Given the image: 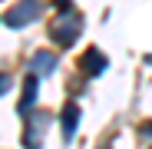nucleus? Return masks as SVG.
Returning a JSON list of instances; mask_svg holds the SVG:
<instances>
[{
    "instance_id": "2",
    "label": "nucleus",
    "mask_w": 152,
    "mask_h": 149,
    "mask_svg": "<svg viewBox=\"0 0 152 149\" xmlns=\"http://www.w3.org/2000/svg\"><path fill=\"white\" fill-rule=\"evenodd\" d=\"M76 37H80V17H60V23L53 27V40L69 46Z\"/></svg>"
},
{
    "instance_id": "4",
    "label": "nucleus",
    "mask_w": 152,
    "mask_h": 149,
    "mask_svg": "<svg viewBox=\"0 0 152 149\" xmlns=\"http://www.w3.org/2000/svg\"><path fill=\"white\" fill-rule=\"evenodd\" d=\"M33 93H37V76H27V86H23V99H20V113L27 116L33 106Z\"/></svg>"
},
{
    "instance_id": "1",
    "label": "nucleus",
    "mask_w": 152,
    "mask_h": 149,
    "mask_svg": "<svg viewBox=\"0 0 152 149\" xmlns=\"http://www.w3.org/2000/svg\"><path fill=\"white\" fill-rule=\"evenodd\" d=\"M40 17V0H20L13 10H7V27H27L30 20Z\"/></svg>"
},
{
    "instance_id": "6",
    "label": "nucleus",
    "mask_w": 152,
    "mask_h": 149,
    "mask_svg": "<svg viewBox=\"0 0 152 149\" xmlns=\"http://www.w3.org/2000/svg\"><path fill=\"white\" fill-rule=\"evenodd\" d=\"M86 70H93V73H103L106 70V60L96 53V50H89V57H86Z\"/></svg>"
},
{
    "instance_id": "3",
    "label": "nucleus",
    "mask_w": 152,
    "mask_h": 149,
    "mask_svg": "<svg viewBox=\"0 0 152 149\" xmlns=\"http://www.w3.org/2000/svg\"><path fill=\"white\" fill-rule=\"evenodd\" d=\"M30 66H33V73H40V76H46V73H53L56 60L50 57V53H37V57L30 60Z\"/></svg>"
},
{
    "instance_id": "5",
    "label": "nucleus",
    "mask_w": 152,
    "mask_h": 149,
    "mask_svg": "<svg viewBox=\"0 0 152 149\" xmlns=\"http://www.w3.org/2000/svg\"><path fill=\"white\" fill-rule=\"evenodd\" d=\"M76 123H80V109H76V106H66V113H63V136H66V139L73 136Z\"/></svg>"
},
{
    "instance_id": "7",
    "label": "nucleus",
    "mask_w": 152,
    "mask_h": 149,
    "mask_svg": "<svg viewBox=\"0 0 152 149\" xmlns=\"http://www.w3.org/2000/svg\"><path fill=\"white\" fill-rule=\"evenodd\" d=\"M145 60H149V63H152V53H149V57H145Z\"/></svg>"
}]
</instances>
